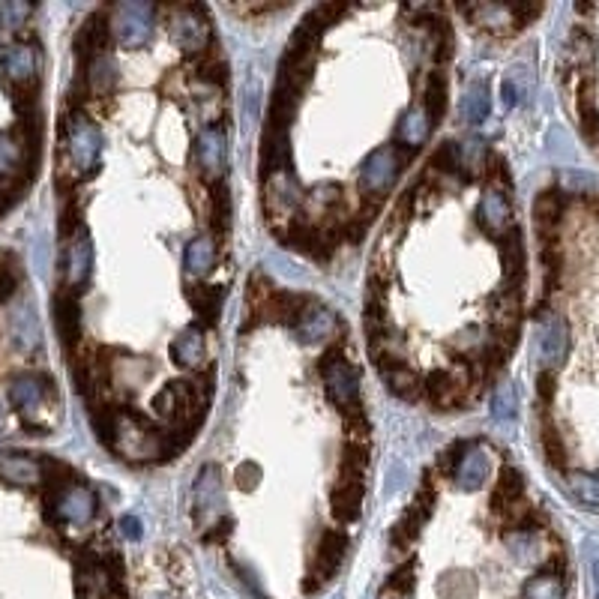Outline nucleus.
<instances>
[{"label":"nucleus","instance_id":"f257e3e1","mask_svg":"<svg viewBox=\"0 0 599 599\" xmlns=\"http://www.w3.org/2000/svg\"><path fill=\"white\" fill-rule=\"evenodd\" d=\"M108 444L123 459H132V462L159 459V456L168 459L177 450L168 435H159L150 420H144L141 414H132V411H114V426H111Z\"/></svg>","mask_w":599,"mask_h":599},{"label":"nucleus","instance_id":"f03ea898","mask_svg":"<svg viewBox=\"0 0 599 599\" xmlns=\"http://www.w3.org/2000/svg\"><path fill=\"white\" fill-rule=\"evenodd\" d=\"M63 135H66V153H69L72 171L90 174L99 165V153H102V135L96 123L87 114H78V108H69V114L63 117Z\"/></svg>","mask_w":599,"mask_h":599},{"label":"nucleus","instance_id":"7ed1b4c3","mask_svg":"<svg viewBox=\"0 0 599 599\" xmlns=\"http://www.w3.org/2000/svg\"><path fill=\"white\" fill-rule=\"evenodd\" d=\"M201 405H204V399H201V387L195 381H171L153 399V408L162 420H168V423L189 420V426H195L192 420L201 417Z\"/></svg>","mask_w":599,"mask_h":599},{"label":"nucleus","instance_id":"20e7f679","mask_svg":"<svg viewBox=\"0 0 599 599\" xmlns=\"http://www.w3.org/2000/svg\"><path fill=\"white\" fill-rule=\"evenodd\" d=\"M153 21H156V6L150 3H117L111 9V24H114V36L123 48H138L150 39L153 33Z\"/></svg>","mask_w":599,"mask_h":599},{"label":"nucleus","instance_id":"39448f33","mask_svg":"<svg viewBox=\"0 0 599 599\" xmlns=\"http://www.w3.org/2000/svg\"><path fill=\"white\" fill-rule=\"evenodd\" d=\"M321 375H324V384H327L330 399H333L339 408H345V411H348V408L357 411L360 375H357L354 366H348V363L339 357V351H333V354H327V357L321 360Z\"/></svg>","mask_w":599,"mask_h":599},{"label":"nucleus","instance_id":"423d86ee","mask_svg":"<svg viewBox=\"0 0 599 599\" xmlns=\"http://www.w3.org/2000/svg\"><path fill=\"white\" fill-rule=\"evenodd\" d=\"M345 552H348V537H345V534H339V531H327V534L321 537L318 549H315V561H312L309 582L303 585V591H306V594H312V591H318L324 582H330V579H333V573L339 570V564H342Z\"/></svg>","mask_w":599,"mask_h":599},{"label":"nucleus","instance_id":"0eeeda50","mask_svg":"<svg viewBox=\"0 0 599 599\" xmlns=\"http://www.w3.org/2000/svg\"><path fill=\"white\" fill-rule=\"evenodd\" d=\"M399 165H402V159H399V150H396L393 144L378 147V150L363 162V168H360V186H363L369 195L387 192V189L393 186L396 174H399Z\"/></svg>","mask_w":599,"mask_h":599},{"label":"nucleus","instance_id":"6e6552de","mask_svg":"<svg viewBox=\"0 0 599 599\" xmlns=\"http://www.w3.org/2000/svg\"><path fill=\"white\" fill-rule=\"evenodd\" d=\"M66 243V261H63V273H66V285L63 291H72L75 297L81 294V288L90 279V234L81 225L72 237L63 240Z\"/></svg>","mask_w":599,"mask_h":599},{"label":"nucleus","instance_id":"1a4fd4ad","mask_svg":"<svg viewBox=\"0 0 599 599\" xmlns=\"http://www.w3.org/2000/svg\"><path fill=\"white\" fill-rule=\"evenodd\" d=\"M171 33L174 42L186 51H204L210 39V21L204 18L201 6H180L171 18Z\"/></svg>","mask_w":599,"mask_h":599},{"label":"nucleus","instance_id":"9d476101","mask_svg":"<svg viewBox=\"0 0 599 599\" xmlns=\"http://www.w3.org/2000/svg\"><path fill=\"white\" fill-rule=\"evenodd\" d=\"M477 225L489 234V237H504L510 228H513V210H510V201L507 195L495 186L483 195L480 207H477Z\"/></svg>","mask_w":599,"mask_h":599},{"label":"nucleus","instance_id":"9b49d317","mask_svg":"<svg viewBox=\"0 0 599 599\" xmlns=\"http://www.w3.org/2000/svg\"><path fill=\"white\" fill-rule=\"evenodd\" d=\"M219 507H222V471L216 465H204L195 480V522L204 525V516H207V525H210Z\"/></svg>","mask_w":599,"mask_h":599},{"label":"nucleus","instance_id":"f8f14e48","mask_svg":"<svg viewBox=\"0 0 599 599\" xmlns=\"http://www.w3.org/2000/svg\"><path fill=\"white\" fill-rule=\"evenodd\" d=\"M54 324H57L60 342L69 351L81 345V306L72 291H60L54 297Z\"/></svg>","mask_w":599,"mask_h":599},{"label":"nucleus","instance_id":"ddd939ff","mask_svg":"<svg viewBox=\"0 0 599 599\" xmlns=\"http://www.w3.org/2000/svg\"><path fill=\"white\" fill-rule=\"evenodd\" d=\"M195 153H198V162H201L204 174H207L213 183L222 180V168H225V132H222L219 126H207V129L198 135Z\"/></svg>","mask_w":599,"mask_h":599},{"label":"nucleus","instance_id":"4468645a","mask_svg":"<svg viewBox=\"0 0 599 599\" xmlns=\"http://www.w3.org/2000/svg\"><path fill=\"white\" fill-rule=\"evenodd\" d=\"M297 204H300V189L291 183V177L285 171L264 180V210H267L270 219L291 213Z\"/></svg>","mask_w":599,"mask_h":599},{"label":"nucleus","instance_id":"2eb2a0df","mask_svg":"<svg viewBox=\"0 0 599 599\" xmlns=\"http://www.w3.org/2000/svg\"><path fill=\"white\" fill-rule=\"evenodd\" d=\"M291 162V147H288V138L282 129H273L267 126L264 138H261V171H264V180L273 177V174H282Z\"/></svg>","mask_w":599,"mask_h":599},{"label":"nucleus","instance_id":"dca6fc26","mask_svg":"<svg viewBox=\"0 0 599 599\" xmlns=\"http://www.w3.org/2000/svg\"><path fill=\"white\" fill-rule=\"evenodd\" d=\"M564 216V198L558 189H546L534 201V225L540 231V240H555V228Z\"/></svg>","mask_w":599,"mask_h":599},{"label":"nucleus","instance_id":"f3484780","mask_svg":"<svg viewBox=\"0 0 599 599\" xmlns=\"http://www.w3.org/2000/svg\"><path fill=\"white\" fill-rule=\"evenodd\" d=\"M171 354H174V360H177L180 366H186V369H201V366L207 363V342H204L201 327H198V324L186 327V330L174 339Z\"/></svg>","mask_w":599,"mask_h":599},{"label":"nucleus","instance_id":"a211bd4d","mask_svg":"<svg viewBox=\"0 0 599 599\" xmlns=\"http://www.w3.org/2000/svg\"><path fill=\"white\" fill-rule=\"evenodd\" d=\"M501 261H504V276L510 288H519L525 279V246H522V231L513 225L504 237H501Z\"/></svg>","mask_w":599,"mask_h":599},{"label":"nucleus","instance_id":"6ab92c4d","mask_svg":"<svg viewBox=\"0 0 599 599\" xmlns=\"http://www.w3.org/2000/svg\"><path fill=\"white\" fill-rule=\"evenodd\" d=\"M567 348H570L567 324L558 315H549L546 324H543V333H540V354H543V360L549 366H558V363H564Z\"/></svg>","mask_w":599,"mask_h":599},{"label":"nucleus","instance_id":"aec40b11","mask_svg":"<svg viewBox=\"0 0 599 599\" xmlns=\"http://www.w3.org/2000/svg\"><path fill=\"white\" fill-rule=\"evenodd\" d=\"M489 477V456L480 450V447H471L465 450V456L459 459L456 471H453V480L462 486V489H480Z\"/></svg>","mask_w":599,"mask_h":599},{"label":"nucleus","instance_id":"412c9836","mask_svg":"<svg viewBox=\"0 0 599 599\" xmlns=\"http://www.w3.org/2000/svg\"><path fill=\"white\" fill-rule=\"evenodd\" d=\"M360 504H363V483L360 480H345L333 489L330 495V510L339 522H354L360 516Z\"/></svg>","mask_w":599,"mask_h":599},{"label":"nucleus","instance_id":"4be33fe9","mask_svg":"<svg viewBox=\"0 0 599 599\" xmlns=\"http://www.w3.org/2000/svg\"><path fill=\"white\" fill-rule=\"evenodd\" d=\"M423 390H426V396L432 399V405L441 408V411L462 405V384H456V381H453L447 372H441V369H435V372L426 375Z\"/></svg>","mask_w":599,"mask_h":599},{"label":"nucleus","instance_id":"5701e85b","mask_svg":"<svg viewBox=\"0 0 599 599\" xmlns=\"http://www.w3.org/2000/svg\"><path fill=\"white\" fill-rule=\"evenodd\" d=\"M522 492H525V480L516 468H504L498 483H495V495H492V510L498 516H504L510 507H516L522 501Z\"/></svg>","mask_w":599,"mask_h":599},{"label":"nucleus","instance_id":"b1692460","mask_svg":"<svg viewBox=\"0 0 599 599\" xmlns=\"http://www.w3.org/2000/svg\"><path fill=\"white\" fill-rule=\"evenodd\" d=\"M333 327H336V315L327 306H312V309L303 312V318L297 324V333L306 342H321V339H327L333 333Z\"/></svg>","mask_w":599,"mask_h":599},{"label":"nucleus","instance_id":"393cba45","mask_svg":"<svg viewBox=\"0 0 599 599\" xmlns=\"http://www.w3.org/2000/svg\"><path fill=\"white\" fill-rule=\"evenodd\" d=\"M429 129H432V117L426 114V108H411L399 129H396V138L405 144V147H420L426 138H429Z\"/></svg>","mask_w":599,"mask_h":599},{"label":"nucleus","instance_id":"a878e982","mask_svg":"<svg viewBox=\"0 0 599 599\" xmlns=\"http://www.w3.org/2000/svg\"><path fill=\"white\" fill-rule=\"evenodd\" d=\"M489 165V150L483 138H465L456 144V168H462L468 177H477Z\"/></svg>","mask_w":599,"mask_h":599},{"label":"nucleus","instance_id":"bb28decb","mask_svg":"<svg viewBox=\"0 0 599 599\" xmlns=\"http://www.w3.org/2000/svg\"><path fill=\"white\" fill-rule=\"evenodd\" d=\"M114 81H117V66L108 54H96L93 60H87V90L93 96L108 93Z\"/></svg>","mask_w":599,"mask_h":599},{"label":"nucleus","instance_id":"cd10ccee","mask_svg":"<svg viewBox=\"0 0 599 599\" xmlns=\"http://www.w3.org/2000/svg\"><path fill=\"white\" fill-rule=\"evenodd\" d=\"M381 375H384L390 393H396L399 399H417V396H420L423 381H420V375H417L411 366L399 363V366H393V369H387V372H381Z\"/></svg>","mask_w":599,"mask_h":599},{"label":"nucleus","instance_id":"c85d7f7f","mask_svg":"<svg viewBox=\"0 0 599 599\" xmlns=\"http://www.w3.org/2000/svg\"><path fill=\"white\" fill-rule=\"evenodd\" d=\"M489 108H492V99H489V90L483 81H474L468 90H465V99H462V114L468 123H483L489 117Z\"/></svg>","mask_w":599,"mask_h":599},{"label":"nucleus","instance_id":"c756f323","mask_svg":"<svg viewBox=\"0 0 599 599\" xmlns=\"http://www.w3.org/2000/svg\"><path fill=\"white\" fill-rule=\"evenodd\" d=\"M186 297H189V303L195 306V312L213 324V321L219 318V306H222V297H225V291H222V288H204V285H192V288L186 291Z\"/></svg>","mask_w":599,"mask_h":599},{"label":"nucleus","instance_id":"7c9ffc66","mask_svg":"<svg viewBox=\"0 0 599 599\" xmlns=\"http://www.w3.org/2000/svg\"><path fill=\"white\" fill-rule=\"evenodd\" d=\"M213 261H216V246H213V240L195 237V240L186 246V270H189V273L201 276V273H207V270L213 267Z\"/></svg>","mask_w":599,"mask_h":599},{"label":"nucleus","instance_id":"2f4dec72","mask_svg":"<svg viewBox=\"0 0 599 599\" xmlns=\"http://www.w3.org/2000/svg\"><path fill=\"white\" fill-rule=\"evenodd\" d=\"M540 438H543V453H546L549 465L564 468V465H567V447H564L561 432H558L555 423L549 420V411H543V429H540Z\"/></svg>","mask_w":599,"mask_h":599},{"label":"nucleus","instance_id":"473e14b6","mask_svg":"<svg viewBox=\"0 0 599 599\" xmlns=\"http://www.w3.org/2000/svg\"><path fill=\"white\" fill-rule=\"evenodd\" d=\"M210 216H213L216 234H225L228 216H231V192H228L225 180H216V183L210 186Z\"/></svg>","mask_w":599,"mask_h":599},{"label":"nucleus","instance_id":"72a5a7b5","mask_svg":"<svg viewBox=\"0 0 599 599\" xmlns=\"http://www.w3.org/2000/svg\"><path fill=\"white\" fill-rule=\"evenodd\" d=\"M438 594H441V599H474L477 582L468 573H450L438 582Z\"/></svg>","mask_w":599,"mask_h":599},{"label":"nucleus","instance_id":"f704fd0d","mask_svg":"<svg viewBox=\"0 0 599 599\" xmlns=\"http://www.w3.org/2000/svg\"><path fill=\"white\" fill-rule=\"evenodd\" d=\"M516 408H519V396H516V387L510 381L498 384L495 396H492V417L498 423H510L516 417Z\"/></svg>","mask_w":599,"mask_h":599},{"label":"nucleus","instance_id":"c9c22d12","mask_svg":"<svg viewBox=\"0 0 599 599\" xmlns=\"http://www.w3.org/2000/svg\"><path fill=\"white\" fill-rule=\"evenodd\" d=\"M444 102H447V78L441 72H432L429 81H426V99H423V108L432 120H438L444 114Z\"/></svg>","mask_w":599,"mask_h":599},{"label":"nucleus","instance_id":"e433bc0d","mask_svg":"<svg viewBox=\"0 0 599 599\" xmlns=\"http://www.w3.org/2000/svg\"><path fill=\"white\" fill-rule=\"evenodd\" d=\"M522 599H564V582L558 576H534L525 591H522Z\"/></svg>","mask_w":599,"mask_h":599},{"label":"nucleus","instance_id":"4c0bfd02","mask_svg":"<svg viewBox=\"0 0 599 599\" xmlns=\"http://www.w3.org/2000/svg\"><path fill=\"white\" fill-rule=\"evenodd\" d=\"M570 492L576 495V501L599 507V477L591 474H570Z\"/></svg>","mask_w":599,"mask_h":599},{"label":"nucleus","instance_id":"58836bf2","mask_svg":"<svg viewBox=\"0 0 599 599\" xmlns=\"http://www.w3.org/2000/svg\"><path fill=\"white\" fill-rule=\"evenodd\" d=\"M414 588V564H405L402 570H396L387 582V591H399V594H411Z\"/></svg>","mask_w":599,"mask_h":599},{"label":"nucleus","instance_id":"ea45409f","mask_svg":"<svg viewBox=\"0 0 599 599\" xmlns=\"http://www.w3.org/2000/svg\"><path fill=\"white\" fill-rule=\"evenodd\" d=\"M465 450H468V444H465V441H456L450 450H444V453H441V471H444V474H453V471H456V465H459V459L465 456Z\"/></svg>","mask_w":599,"mask_h":599},{"label":"nucleus","instance_id":"a19ab883","mask_svg":"<svg viewBox=\"0 0 599 599\" xmlns=\"http://www.w3.org/2000/svg\"><path fill=\"white\" fill-rule=\"evenodd\" d=\"M258 477H261V468H258L255 462H243V465L234 471V480H237L240 489H252V486L258 483Z\"/></svg>","mask_w":599,"mask_h":599},{"label":"nucleus","instance_id":"79ce46f5","mask_svg":"<svg viewBox=\"0 0 599 599\" xmlns=\"http://www.w3.org/2000/svg\"><path fill=\"white\" fill-rule=\"evenodd\" d=\"M555 375H552V369H546V372H540V378H537V393H540V399L543 402H552L555 399Z\"/></svg>","mask_w":599,"mask_h":599},{"label":"nucleus","instance_id":"37998d69","mask_svg":"<svg viewBox=\"0 0 599 599\" xmlns=\"http://www.w3.org/2000/svg\"><path fill=\"white\" fill-rule=\"evenodd\" d=\"M120 531H123V537L126 540H141V519H135V516H123L120 519Z\"/></svg>","mask_w":599,"mask_h":599},{"label":"nucleus","instance_id":"c03bdc74","mask_svg":"<svg viewBox=\"0 0 599 599\" xmlns=\"http://www.w3.org/2000/svg\"><path fill=\"white\" fill-rule=\"evenodd\" d=\"M228 534H231V522H228V519H225V522H216V525H210V528H207V534H204V543H222Z\"/></svg>","mask_w":599,"mask_h":599},{"label":"nucleus","instance_id":"a18cd8bd","mask_svg":"<svg viewBox=\"0 0 599 599\" xmlns=\"http://www.w3.org/2000/svg\"><path fill=\"white\" fill-rule=\"evenodd\" d=\"M597 576H599V561H597Z\"/></svg>","mask_w":599,"mask_h":599}]
</instances>
